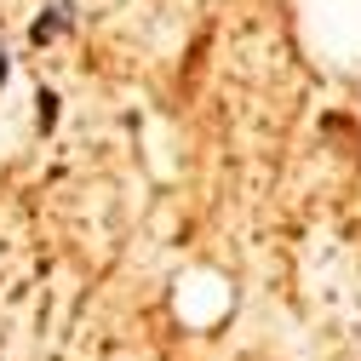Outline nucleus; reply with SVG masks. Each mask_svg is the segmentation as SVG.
Wrapping results in <instances>:
<instances>
[{
	"instance_id": "f03ea898",
	"label": "nucleus",
	"mask_w": 361,
	"mask_h": 361,
	"mask_svg": "<svg viewBox=\"0 0 361 361\" xmlns=\"http://www.w3.org/2000/svg\"><path fill=\"white\" fill-rule=\"evenodd\" d=\"M0 80H6V58H0Z\"/></svg>"
},
{
	"instance_id": "f257e3e1",
	"label": "nucleus",
	"mask_w": 361,
	"mask_h": 361,
	"mask_svg": "<svg viewBox=\"0 0 361 361\" xmlns=\"http://www.w3.org/2000/svg\"><path fill=\"white\" fill-rule=\"evenodd\" d=\"M63 23H69V0H58V6L35 23V40H52V35H63Z\"/></svg>"
}]
</instances>
